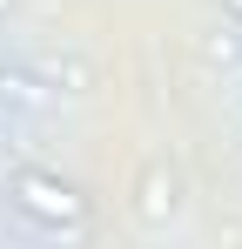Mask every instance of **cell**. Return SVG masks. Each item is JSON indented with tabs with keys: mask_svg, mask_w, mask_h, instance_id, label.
Returning a JSON list of instances; mask_svg holds the SVG:
<instances>
[{
	"mask_svg": "<svg viewBox=\"0 0 242 249\" xmlns=\"http://www.w3.org/2000/svg\"><path fill=\"white\" fill-rule=\"evenodd\" d=\"M7 196L14 209L40 222V229H61V236H87V196H81L74 182H61L54 168H20L14 182H7Z\"/></svg>",
	"mask_w": 242,
	"mask_h": 249,
	"instance_id": "6da1fadb",
	"label": "cell"
},
{
	"mask_svg": "<svg viewBox=\"0 0 242 249\" xmlns=\"http://www.w3.org/2000/svg\"><path fill=\"white\" fill-rule=\"evenodd\" d=\"M222 14H229V20H236V27H242V0H222Z\"/></svg>",
	"mask_w": 242,
	"mask_h": 249,
	"instance_id": "7a4b0ae2",
	"label": "cell"
}]
</instances>
